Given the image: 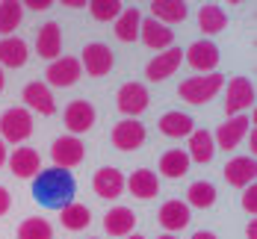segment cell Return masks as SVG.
<instances>
[{
	"instance_id": "obj_1",
	"label": "cell",
	"mask_w": 257,
	"mask_h": 239,
	"mask_svg": "<svg viewBox=\"0 0 257 239\" xmlns=\"http://www.w3.org/2000/svg\"><path fill=\"white\" fill-rule=\"evenodd\" d=\"M74 192H77V180L71 171L65 168H42L36 177H33V198L48 207V210H62L74 201Z\"/></svg>"
},
{
	"instance_id": "obj_43",
	"label": "cell",
	"mask_w": 257,
	"mask_h": 239,
	"mask_svg": "<svg viewBox=\"0 0 257 239\" xmlns=\"http://www.w3.org/2000/svg\"><path fill=\"white\" fill-rule=\"evenodd\" d=\"M124 239H145V236H139V233H130V236H124Z\"/></svg>"
},
{
	"instance_id": "obj_7",
	"label": "cell",
	"mask_w": 257,
	"mask_h": 239,
	"mask_svg": "<svg viewBox=\"0 0 257 239\" xmlns=\"http://www.w3.org/2000/svg\"><path fill=\"white\" fill-rule=\"evenodd\" d=\"M183 59L189 62V68L204 71V74H213L216 65H219V48H216L210 39H201V42H192V45L183 51Z\"/></svg>"
},
{
	"instance_id": "obj_20",
	"label": "cell",
	"mask_w": 257,
	"mask_h": 239,
	"mask_svg": "<svg viewBox=\"0 0 257 239\" xmlns=\"http://www.w3.org/2000/svg\"><path fill=\"white\" fill-rule=\"evenodd\" d=\"M257 177V159L254 157H233L228 165H225V180L231 186H251Z\"/></svg>"
},
{
	"instance_id": "obj_33",
	"label": "cell",
	"mask_w": 257,
	"mask_h": 239,
	"mask_svg": "<svg viewBox=\"0 0 257 239\" xmlns=\"http://www.w3.org/2000/svg\"><path fill=\"white\" fill-rule=\"evenodd\" d=\"M18 239H53L51 221H45L39 215H30L18 224Z\"/></svg>"
},
{
	"instance_id": "obj_36",
	"label": "cell",
	"mask_w": 257,
	"mask_h": 239,
	"mask_svg": "<svg viewBox=\"0 0 257 239\" xmlns=\"http://www.w3.org/2000/svg\"><path fill=\"white\" fill-rule=\"evenodd\" d=\"M24 9H33V12H45L51 9V0H30V3H21Z\"/></svg>"
},
{
	"instance_id": "obj_11",
	"label": "cell",
	"mask_w": 257,
	"mask_h": 239,
	"mask_svg": "<svg viewBox=\"0 0 257 239\" xmlns=\"http://www.w3.org/2000/svg\"><path fill=\"white\" fill-rule=\"evenodd\" d=\"M109 142H112L118 151H136V148H142V142H145V127H142L136 118H124V121H118V124L112 127Z\"/></svg>"
},
{
	"instance_id": "obj_35",
	"label": "cell",
	"mask_w": 257,
	"mask_h": 239,
	"mask_svg": "<svg viewBox=\"0 0 257 239\" xmlns=\"http://www.w3.org/2000/svg\"><path fill=\"white\" fill-rule=\"evenodd\" d=\"M242 210L257 215V186H245V192H242Z\"/></svg>"
},
{
	"instance_id": "obj_13",
	"label": "cell",
	"mask_w": 257,
	"mask_h": 239,
	"mask_svg": "<svg viewBox=\"0 0 257 239\" xmlns=\"http://www.w3.org/2000/svg\"><path fill=\"white\" fill-rule=\"evenodd\" d=\"M24 109L30 112H39V115H53L56 112V101H53V92L48 83H30L24 86Z\"/></svg>"
},
{
	"instance_id": "obj_26",
	"label": "cell",
	"mask_w": 257,
	"mask_h": 239,
	"mask_svg": "<svg viewBox=\"0 0 257 239\" xmlns=\"http://www.w3.org/2000/svg\"><path fill=\"white\" fill-rule=\"evenodd\" d=\"M186 171H189V157H186V151L172 148V151H166V154L160 157V174H163V177L180 180Z\"/></svg>"
},
{
	"instance_id": "obj_18",
	"label": "cell",
	"mask_w": 257,
	"mask_h": 239,
	"mask_svg": "<svg viewBox=\"0 0 257 239\" xmlns=\"http://www.w3.org/2000/svg\"><path fill=\"white\" fill-rule=\"evenodd\" d=\"M9 168H12V174L15 177H21V180H30V177H36L39 171H42V157H39V151L36 148H18V151H12V157H9Z\"/></svg>"
},
{
	"instance_id": "obj_6",
	"label": "cell",
	"mask_w": 257,
	"mask_h": 239,
	"mask_svg": "<svg viewBox=\"0 0 257 239\" xmlns=\"http://www.w3.org/2000/svg\"><path fill=\"white\" fill-rule=\"evenodd\" d=\"M51 157H53V165L56 168H65L68 171V168H74V165L83 162L86 145L80 142V136H59L51 148Z\"/></svg>"
},
{
	"instance_id": "obj_5",
	"label": "cell",
	"mask_w": 257,
	"mask_h": 239,
	"mask_svg": "<svg viewBox=\"0 0 257 239\" xmlns=\"http://www.w3.org/2000/svg\"><path fill=\"white\" fill-rule=\"evenodd\" d=\"M115 104H118V109H121L127 118L142 115V112L148 109V104H151L148 86H145V83H124V86L118 89V95H115Z\"/></svg>"
},
{
	"instance_id": "obj_15",
	"label": "cell",
	"mask_w": 257,
	"mask_h": 239,
	"mask_svg": "<svg viewBox=\"0 0 257 239\" xmlns=\"http://www.w3.org/2000/svg\"><path fill=\"white\" fill-rule=\"evenodd\" d=\"M157 221H160V227L166 230V233H178L183 230L186 224H189V207L183 204V201H166L160 212H157Z\"/></svg>"
},
{
	"instance_id": "obj_8",
	"label": "cell",
	"mask_w": 257,
	"mask_h": 239,
	"mask_svg": "<svg viewBox=\"0 0 257 239\" xmlns=\"http://www.w3.org/2000/svg\"><path fill=\"white\" fill-rule=\"evenodd\" d=\"M95 118H98V112H95V106L89 104V101H71V104L65 106V112H62V121H65V127L71 130V136H80V133H89L92 130V124H95Z\"/></svg>"
},
{
	"instance_id": "obj_2",
	"label": "cell",
	"mask_w": 257,
	"mask_h": 239,
	"mask_svg": "<svg viewBox=\"0 0 257 239\" xmlns=\"http://www.w3.org/2000/svg\"><path fill=\"white\" fill-rule=\"evenodd\" d=\"M222 86H225V77L213 71V74H198V77L183 80L178 86V95H180V101H186V104L201 106L207 101H213L222 92Z\"/></svg>"
},
{
	"instance_id": "obj_9",
	"label": "cell",
	"mask_w": 257,
	"mask_h": 239,
	"mask_svg": "<svg viewBox=\"0 0 257 239\" xmlns=\"http://www.w3.org/2000/svg\"><path fill=\"white\" fill-rule=\"evenodd\" d=\"M251 104H254V83L248 77H233L228 83V92H225V112L228 115H239Z\"/></svg>"
},
{
	"instance_id": "obj_17",
	"label": "cell",
	"mask_w": 257,
	"mask_h": 239,
	"mask_svg": "<svg viewBox=\"0 0 257 239\" xmlns=\"http://www.w3.org/2000/svg\"><path fill=\"white\" fill-rule=\"evenodd\" d=\"M245 133H248V118H245V115H231V118L216 130L213 142H216L222 151H233V148L242 142Z\"/></svg>"
},
{
	"instance_id": "obj_39",
	"label": "cell",
	"mask_w": 257,
	"mask_h": 239,
	"mask_svg": "<svg viewBox=\"0 0 257 239\" xmlns=\"http://www.w3.org/2000/svg\"><path fill=\"white\" fill-rule=\"evenodd\" d=\"M245 233H248V239H257V224H254V221L248 224V230H245Z\"/></svg>"
},
{
	"instance_id": "obj_14",
	"label": "cell",
	"mask_w": 257,
	"mask_h": 239,
	"mask_svg": "<svg viewBox=\"0 0 257 239\" xmlns=\"http://www.w3.org/2000/svg\"><path fill=\"white\" fill-rule=\"evenodd\" d=\"M139 39H142L151 51H169L172 42H175V33H172V27L160 24L154 18H145V21L139 24Z\"/></svg>"
},
{
	"instance_id": "obj_40",
	"label": "cell",
	"mask_w": 257,
	"mask_h": 239,
	"mask_svg": "<svg viewBox=\"0 0 257 239\" xmlns=\"http://www.w3.org/2000/svg\"><path fill=\"white\" fill-rule=\"evenodd\" d=\"M3 162H6V142L0 139V165H3Z\"/></svg>"
},
{
	"instance_id": "obj_24",
	"label": "cell",
	"mask_w": 257,
	"mask_h": 239,
	"mask_svg": "<svg viewBox=\"0 0 257 239\" xmlns=\"http://www.w3.org/2000/svg\"><path fill=\"white\" fill-rule=\"evenodd\" d=\"M213 154H216L213 133H207V130H192L189 133V148H186L189 162H210Z\"/></svg>"
},
{
	"instance_id": "obj_19",
	"label": "cell",
	"mask_w": 257,
	"mask_h": 239,
	"mask_svg": "<svg viewBox=\"0 0 257 239\" xmlns=\"http://www.w3.org/2000/svg\"><path fill=\"white\" fill-rule=\"evenodd\" d=\"M124 186L130 189V195L139 198V201H151V198L160 195V180H157V174L151 168H136L130 174V180H124Z\"/></svg>"
},
{
	"instance_id": "obj_42",
	"label": "cell",
	"mask_w": 257,
	"mask_h": 239,
	"mask_svg": "<svg viewBox=\"0 0 257 239\" xmlns=\"http://www.w3.org/2000/svg\"><path fill=\"white\" fill-rule=\"evenodd\" d=\"M3 83H6V80H3V68H0V92H3Z\"/></svg>"
},
{
	"instance_id": "obj_28",
	"label": "cell",
	"mask_w": 257,
	"mask_h": 239,
	"mask_svg": "<svg viewBox=\"0 0 257 239\" xmlns=\"http://www.w3.org/2000/svg\"><path fill=\"white\" fill-rule=\"evenodd\" d=\"M225 24H228V15H225L222 6H216V3H204V6L198 9V27H201L204 36H216V33H222Z\"/></svg>"
},
{
	"instance_id": "obj_4",
	"label": "cell",
	"mask_w": 257,
	"mask_h": 239,
	"mask_svg": "<svg viewBox=\"0 0 257 239\" xmlns=\"http://www.w3.org/2000/svg\"><path fill=\"white\" fill-rule=\"evenodd\" d=\"M80 56H83V59H80V68H86V74H92V77H103V74H109L112 65H115V53L109 51V45H103V42H92V45H86Z\"/></svg>"
},
{
	"instance_id": "obj_37",
	"label": "cell",
	"mask_w": 257,
	"mask_h": 239,
	"mask_svg": "<svg viewBox=\"0 0 257 239\" xmlns=\"http://www.w3.org/2000/svg\"><path fill=\"white\" fill-rule=\"evenodd\" d=\"M9 207H12V198H9V192L0 186V215H6V212H9Z\"/></svg>"
},
{
	"instance_id": "obj_31",
	"label": "cell",
	"mask_w": 257,
	"mask_h": 239,
	"mask_svg": "<svg viewBox=\"0 0 257 239\" xmlns=\"http://www.w3.org/2000/svg\"><path fill=\"white\" fill-rule=\"evenodd\" d=\"M21 18H24V6L18 0H3L0 3V33H3V39H9L21 27Z\"/></svg>"
},
{
	"instance_id": "obj_12",
	"label": "cell",
	"mask_w": 257,
	"mask_h": 239,
	"mask_svg": "<svg viewBox=\"0 0 257 239\" xmlns=\"http://www.w3.org/2000/svg\"><path fill=\"white\" fill-rule=\"evenodd\" d=\"M180 62H183V51L180 48H169V51H163L160 56H154L145 65V77L151 80V83H163L166 77H172L178 71Z\"/></svg>"
},
{
	"instance_id": "obj_10",
	"label": "cell",
	"mask_w": 257,
	"mask_h": 239,
	"mask_svg": "<svg viewBox=\"0 0 257 239\" xmlns=\"http://www.w3.org/2000/svg\"><path fill=\"white\" fill-rule=\"evenodd\" d=\"M83 74V68H80V59L74 56H59V59H53L51 65H48V86H56V89H68V86H74Z\"/></svg>"
},
{
	"instance_id": "obj_29",
	"label": "cell",
	"mask_w": 257,
	"mask_h": 239,
	"mask_svg": "<svg viewBox=\"0 0 257 239\" xmlns=\"http://www.w3.org/2000/svg\"><path fill=\"white\" fill-rule=\"evenodd\" d=\"M139 24H142V15H139V9H121V15L115 18V39L118 42H136L139 39Z\"/></svg>"
},
{
	"instance_id": "obj_21",
	"label": "cell",
	"mask_w": 257,
	"mask_h": 239,
	"mask_svg": "<svg viewBox=\"0 0 257 239\" xmlns=\"http://www.w3.org/2000/svg\"><path fill=\"white\" fill-rule=\"evenodd\" d=\"M136 227V212L130 207H112L103 215V230L109 236H130Z\"/></svg>"
},
{
	"instance_id": "obj_22",
	"label": "cell",
	"mask_w": 257,
	"mask_h": 239,
	"mask_svg": "<svg viewBox=\"0 0 257 239\" xmlns=\"http://www.w3.org/2000/svg\"><path fill=\"white\" fill-rule=\"evenodd\" d=\"M36 51H39L42 59H51V62L59 59V51H62V33H59V24L48 21V24L36 33Z\"/></svg>"
},
{
	"instance_id": "obj_25",
	"label": "cell",
	"mask_w": 257,
	"mask_h": 239,
	"mask_svg": "<svg viewBox=\"0 0 257 239\" xmlns=\"http://www.w3.org/2000/svg\"><path fill=\"white\" fill-rule=\"evenodd\" d=\"M157 127H160L163 136H169V139H180V136H189L192 133V118L186 112H180V109H172V112L160 115V124Z\"/></svg>"
},
{
	"instance_id": "obj_34",
	"label": "cell",
	"mask_w": 257,
	"mask_h": 239,
	"mask_svg": "<svg viewBox=\"0 0 257 239\" xmlns=\"http://www.w3.org/2000/svg\"><path fill=\"white\" fill-rule=\"evenodd\" d=\"M121 0H89V12L95 21H115L121 15Z\"/></svg>"
},
{
	"instance_id": "obj_23",
	"label": "cell",
	"mask_w": 257,
	"mask_h": 239,
	"mask_svg": "<svg viewBox=\"0 0 257 239\" xmlns=\"http://www.w3.org/2000/svg\"><path fill=\"white\" fill-rule=\"evenodd\" d=\"M27 56H30V48L24 39L18 36L0 39V68H21L27 65Z\"/></svg>"
},
{
	"instance_id": "obj_30",
	"label": "cell",
	"mask_w": 257,
	"mask_h": 239,
	"mask_svg": "<svg viewBox=\"0 0 257 239\" xmlns=\"http://www.w3.org/2000/svg\"><path fill=\"white\" fill-rule=\"evenodd\" d=\"M216 204V186L210 180H195V183L186 189V207H198V210H207Z\"/></svg>"
},
{
	"instance_id": "obj_3",
	"label": "cell",
	"mask_w": 257,
	"mask_h": 239,
	"mask_svg": "<svg viewBox=\"0 0 257 239\" xmlns=\"http://www.w3.org/2000/svg\"><path fill=\"white\" fill-rule=\"evenodd\" d=\"M33 136V112L24 106H12L0 115V139L3 142H24Z\"/></svg>"
},
{
	"instance_id": "obj_32",
	"label": "cell",
	"mask_w": 257,
	"mask_h": 239,
	"mask_svg": "<svg viewBox=\"0 0 257 239\" xmlns=\"http://www.w3.org/2000/svg\"><path fill=\"white\" fill-rule=\"evenodd\" d=\"M62 227L65 230H86L89 227V221H92V212L86 204H77V201H71L68 207H62Z\"/></svg>"
},
{
	"instance_id": "obj_16",
	"label": "cell",
	"mask_w": 257,
	"mask_h": 239,
	"mask_svg": "<svg viewBox=\"0 0 257 239\" xmlns=\"http://www.w3.org/2000/svg\"><path fill=\"white\" fill-rule=\"evenodd\" d=\"M92 189L101 195V198H118L121 192H124V174L118 171V168H112V165H103L95 171V177H92Z\"/></svg>"
},
{
	"instance_id": "obj_27",
	"label": "cell",
	"mask_w": 257,
	"mask_h": 239,
	"mask_svg": "<svg viewBox=\"0 0 257 239\" xmlns=\"http://www.w3.org/2000/svg\"><path fill=\"white\" fill-rule=\"evenodd\" d=\"M151 12H154V21L160 24H178L186 18V12H189V6L183 3V0H154L151 3Z\"/></svg>"
},
{
	"instance_id": "obj_41",
	"label": "cell",
	"mask_w": 257,
	"mask_h": 239,
	"mask_svg": "<svg viewBox=\"0 0 257 239\" xmlns=\"http://www.w3.org/2000/svg\"><path fill=\"white\" fill-rule=\"evenodd\" d=\"M157 239H178V236H172V233H163V236H157Z\"/></svg>"
},
{
	"instance_id": "obj_38",
	"label": "cell",
	"mask_w": 257,
	"mask_h": 239,
	"mask_svg": "<svg viewBox=\"0 0 257 239\" xmlns=\"http://www.w3.org/2000/svg\"><path fill=\"white\" fill-rule=\"evenodd\" d=\"M192 239H219V236H216V233H210V230H195Z\"/></svg>"
}]
</instances>
